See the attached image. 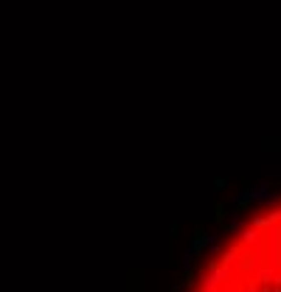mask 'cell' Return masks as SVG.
I'll use <instances>...</instances> for the list:
<instances>
[{
    "instance_id": "1",
    "label": "cell",
    "mask_w": 281,
    "mask_h": 292,
    "mask_svg": "<svg viewBox=\"0 0 281 292\" xmlns=\"http://www.w3.org/2000/svg\"><path fill=\"white\" fill-rule=\"evenodd\" d=\"M186 292H281V197L233 225Z\"/></svg>"
}]
</instances>
